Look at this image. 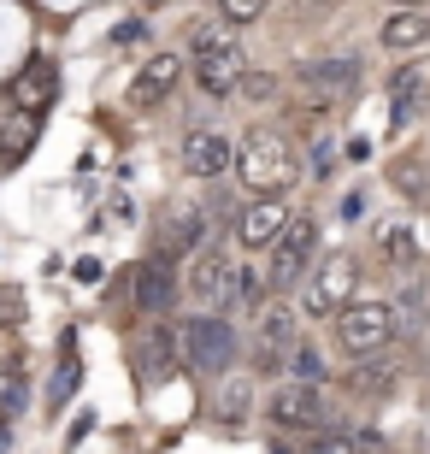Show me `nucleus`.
I'll list each match as a JSON object with an SVG mask.
<instances>
[{
    "label": "nucleus",
    "instance_id": "1",
    "mask_svg": "<svg viewBox=\"0 0 430 454\" xmlns=\"http://www.w3.org/2000/svg\"><path fill=\"white\" fill-rule=\"evenodd\" d=\"M295 177H301V153H295V142H289L283 130L254 124V130L236 142V184L248 189V195L283 201V195L295 189Z\"/></svg>",
    "mask_w": 430,
    "mask_h": 454
},
{
    "label": "nucleus",
    "instance_id": "2",
    "mask_svg": "<svg viewBox=\"0 0 430 454\" xmlns=\"http://www.w3.org/2000/svg\"><path fill=\"white\" fill-rule=\"evenodd\" d=\"M189 71L207 95H236L248 77V53L236 42V30L224 18H195L189 24Z\"/></svg>",
    "mask_w": 430,
    "mask_h": 454
},
{
    "label": "nucleus",
    "instance_id": "3",
    "mask_svg": "<svg viewBox=\"0 0 430 454\" xmlns=\"http://www.w3.org/2000/svg\"><path fill=\"white\" fill-rule=\"evenodd\" d=\"M348 301H360V260L348 248L318 254V266L301 284V319H342Z\"/></svg>",
    "mask_w": 430,
    "mask_h": 454
},
{
    "label": "nucleus",
    "instance_id": "4",
    "mask_svg": "<svg viewBox=\"0 0 430 454\" xmlns=\"http://www.w3.org/2000/svg\"><path fill=\"white\" fill-rule=\"evenodd\" d=\"M395 331H401L395 301H371V295L348 301V313L336 319V342H342L348 360H378V354H389Z\"/></svg>",
    "mask_w": 430,
    "mask_h": 454
},
{
    "label": "nucleus",
    "instance_id": "5",
    "mask_svg": "<svg viewBox=\"0 0 430 454\" xmlns=\"http://www.w3.org/2000/svg\"><path fill=\"white\" fill-rule=\"evenodd\" d=\"M236 278H242V260L224 242H207L183 271V289L200 313H224V307H236Z\"/></svg>",
    "mask_w": 430,
    "mask_h": 454
},
{
    "label": "nucleus",
    "instance_id": "6",
    "mask_svg": "<svg viewBox=\"0 0 430 454\" xmlns=\"http://www.w3.org/2000/svg\"><path fill=\"white\" fill-rule=\"evenodd\" d=\"M183 354H189V366L195 372H231L236 354H242V337H236V325L224 313H189L183 319Z\"/></svg>",
    "mask_w": 430,
    "mask_h": 454
},
{
    "label": "nucleus",
    "instance_id": "7",
    "mask_svg": "<svg viewBox=\"0 0 430 454\" xmlns=\"http://www.w3.org/2000/svg\"><path fill=\"white\" fill-rule=\"evenodd\" d=\"M318 266V224L313 213H295L289 219V231H283V242L271 254H265V271H271V289H289V284H307V271Z\"/></svg>",
    "mask_w": 430,
    "mask_h": 454
},
{
    "label": "nucleus",
    "instance_id": "8",
    "mask_svg": "<svg viewBox=\"0 0 430 454\" xmlns=\"http://www.w3.org/2000/svg\"><path fill=\"white\" fill-rule=\"evenodd\" d=\"M265 419L271 431H324L331 425V402H324V384H278L265 395Z\"/></svg>",
    "mask_w": 430,
    "mask_h": 454
},
{
    "label": "nucleus",
    "instance_id": "9",
    "mask_svg": "<svg viewBox=\"0 0 430 454\" xmlns=\"http://www.w3.org/2000/svg\"><path fill=\"white\" fill-rule=\"evenodd\" d=\"M183 177H195V184H218L224 171H236V142L224 130H207V124H195V130L183 136Z\"/></svg>",
    "mask_w": 430,
    "mask_h": 454
},
{
    "label": "nucleus",
    "instance_id": "10",
    "mask_svg": "<svg viewBox=\"0 0 430 454\" xmlns=\"http://www.w3.org/2000/svg\"><path fill=\"white\" fill-rule=\"evenodd\" d=\"M289 207L271 201V195H254L242 213H236V248H248V254H271L283 242V231H289Z\"/></svg>",
    "mask_w": 430,
    "mask_h": 454
},
{
    "label": "nucleus",
    "instance_id": "11",
    "mask_svg": "<svg viewBox=\"0 0 430 454\" xmlns=\"http://www.w3.org/2000/svg\"><path fill=\"white\" fill-rule=\"evenodd\" d=\"M389 101H395L389 130H413V118L430 113V59H413V66H401L389 77Z\"/></svg>",
    "mask_w": 430,
    "mask_h": 454
},
{
    "label": "nucleus",
    "instance_id": "12",
    "mask_svg": "<svg viewBox=\"0 0 430 454\" xmlns=\"http://www.w3.org/2000/svg\"><path fill=\"white\" fill-rule=\"evenodd\" d=\"M12 101H18V113L48 118V106L59 101V66H53L48 53H35V59H24V71L12 77Z\"/></svg>",
    "mask_w": 430,
    "mask_h": 454
},
{
    "label": "nucleus",
    "instance_id": "13",
    "mask_svg": "<svg viewBox=\"0 0 430 454\" xmlns=\"http://www.w3.org/2000/svg\"><path fill=\"white\" fill-rule=\"evenodd\" d=\"M177 295H183V284H177L171 254H148V260L136 266V307H142V313H171Z\"/></svg>",
    "mask_w": 430,
    "mask_h": 454
},
{
    "label": "nucleus",
    "instance_id": "14",
    "mask_svg": "<svg viewBox=\"0 0 430 454\" xmlns=\"http://www.w3.org/2000/svg\"><path fill=\"white\" fill-rule=\"evenodd\" d=\"M177 77H183V53H153V59H142L136 77H130V106L136 113H153V106L177 89Z\"/></svg>",
    "mask_w": 430,
    "mask_h": 454
},
{
    "label": "nucleus",
    "instance_id": "15",
    "mask_svg": "<svg viewBox=\"0 0 430 454\" xmlns=\"http://www.w3.org/2000/svg\"><path fill=\"white\" fill-rule=\"evenodd\" d=\"M177 360H189V354H183V331H171V325H153L148 342L136 348V372H142V384H166L171 372H177Z\"/></svg>",
    "mask_w": 430,
    "mask_h": 454
},
{
    "label": "nucleus",
    "instance_id": "16",
    "mask_svg": "<svg viewBox=\"0 0 430 454\" xmlns=\"http://www.w3.org/2000/svg\"><path fill=\"white\" fill-rule=\"evenodd\" d=\"M371 254L389 271H413L418 266V231L407 219H378L371 224Z\"/></svg>",
    "mask_w": 430,
    "mask_h": 454
},
{
    "label": "nucleus",
    "instance_id": "17",
    "mask_svg": "<svg viewBox=\"0 0 430 454\" xmlns=\"http://www.w3.org/2000/svg\"><path fill=\"white\" fill-rule=\"evenodd\" d=\"M378 42L389 53H418V48H430V6H401L395 18H383Z\"/></svg>",
    "mask_w": 430,
    "mask_h": 454
},
{
    "label": "nucleus",
    "instance_id": "18",
    "mask_svg": "<svg viewBox=\"0 0 430 454\" xmlns=\"http://www.w3.org/2000/svg\"><path fill=\"white\" fill-rule=\"evenodd\" d=\"M295 331H301V307H289V301H271L260 313V348L271 354V360H289V348H295Z\"/></svg>",
    "mask_w": 430,
    "mask_h": 454
},
{
    "label": "nucleus",
    "instance_id": "19",
    "mask_svg": "<svg viewBox=\"0 0 430 454\" xmlns=\"http://www.w3.org/2000/svg\"><path fill=\"white\" fill-rule=\"evenodd\" d=\"M207 248V219H200L195 207H189V213H171L166 224H160V248L153 254H171V260H177V254H200Z\"/></svg>",
    "mask_w": 430,
    "mask_h": 454
},
{
    "label": "nucleus",
    "instance_id": "20",
    "mask_svg": "<svg viewBox=\"0 0 430 454\" xmlns=\"http://www.w3.org/2000/svg\"><path fill=\"white\" fill-rule=\"evenodd\" d=\"M77 384H83V360H77V337H66L59 360H53V378H48V413H66Z\"/></svg>",
    "mask_w": 430,
    "mask_h": 454
},
{
    "label": "nucleus",
    "instance_id": "21",
    "mask_svg": "<svg viewBox=\"0 0 430 454\" xmlns=\"http://www.w3.org/2000/svg\"><path fill=\"white\" fill-rule=\"evenodd\" d=\"M301 83L324 89V101H331V95L360 83V59H307V66H301Z\"/></svg>",
    "mask_w": 430,
    "mask_h": 454
},
{
    "label": "nucleus",
    "instance_id": "22",
    "mask_svg": "<svg viewBox=\"0 0 430 454\" xmlns=\"http://www.w3.org/2000/svg\"><path fill=\"white\" fill-rule=\"evenodd\" d=\"M389 184H395L413 207H430V160H418V153L413 160H395V166H389Z\"/></svg>",
    "mask_w": 430,
    "mask_h": 454
},
{
    "label": "nucleus",
    "instance_id": "23",
    "mask_svg": "<svg viewBox=\"0 0 430 454\" xmlns=\"http://www.w3.org/2000/svg\"><path fill=\"white\" fill-rule=\"evenodd\" d=\"M354 395H389L395 389V366H389V354H378V360H354Z\"/></svg>",
    "mask_w": 430,
    "mask_h": 454
},
{
    "label": "nucleus",
    "instance_id": "24",
    "mask_svg": "<svg viewBox=\"0 0 430 454\" xmlns=\"http://www.w3.org/2000/svg\"><path fill=\"white\" fill-rule=\"evenodd\" d=\"M35 130H42V118H30V113L6 118V124H0V160H6V166H12V160H24V153H30V142H35Z\"/></svg>",
    "mask_w": 430,
    "mask_h": 454
},
{
    "label": "nucleus",
    "instance_id": "25",
    "mask_svg": "<svg viewBox=\"0 0 430 454\" xmlns=\"http://www.w3.org/2000/svg\"><path fill=\"white\" fill-rule=\"evenodd\" d=\"M265 289H271V271H260V266H242V278H236V307L260 319L265 307H271V301H265Z\"/></svg>",
    "mask_w": 430,
    "mask_h": 454
},
{
    "label": "nucleus",
    "instance_id": "26",
    "mask_svg": "<svg viewBox=\"0 0 430 454\" xmlns=\"http://www.w3.org/2000/svg\"><path fill=\"white\" fill-rule=\"evenodd\" d=\"M248 395H254V389H248V378H231V384L218 389L213 413H218V419H224V425H242V419H248V407H254Z\"/></svg>",
    "mask_w": 430,
    "mask_h": 454
},
{
    "label": "nucleus",
    "instance_id": "27",
    "mask_svg": "<svg viewBox=\"0 0 430 454\" xmlns=\"http://www.w3.org/2000/svg\"><path fill=\"white\" fill-rule=\"evenodd\" d=\"M360 442H365V437H348V431H313V437L301 442L295 454H365Z\"/></svg>",
    "mask_w": 430,
    "mask_h": 454
},
{
    "label": "nucleus",
    "instance_id": "28",
    "mask_svg": "<svg viewBox=\"0 0 430 454\" xmlns=\"http://www.w3.org/2000/svg\"><path fill=\"white\" fill-rule=\"evenodd\" d=\"M289 372H295V384H324V354L313 342H295L289 348Z\"/></svg>",
    "mask_w": 430,
    "mask_h": 454
},
{
    "label": "nucleus",
    "instance_id": "29",
    "mask_svg": "<svg viewBox=\"0 0 430 454\" xmlns=\"http://www.w3.org/2000/svg\"><path fill=\"white\" fill-rule=\"evenodd\" d=\"M265 6H271V0H213V18H224L231 30H242V24H260Z\"/></svg>",
    "mask_w": 430,
    "mask_h": 454
},
{
    "label": "nucleus",
    "instance_id": "30",
    "mask_svg": "<svg viewBox=\"0 0 430 454\" xmlns=\"http://www.w3.org/2000/svg\"><path fill=\"white\" fill-rule=\"evenodd\" d=\"M24 319V295L18 289H0V325H18Z\"/></svg>",
    "mask_w": 430,
    "mask_h": 454
},
{
    "label": "nucleus",
    "instance_id": "31",
    "mask_svg": "<svg viewBox=\"0 0 430 454\" xmlns=\"http://www.w3.org/2000/svg\"><path fill=\"white\" fill-rule=\"evenodd\" d=\"M331 171H336V148H331V142H318V148H313V177H331Z\"/></svg>",
    "mask_w": 430,
    "mask_h": 454
},
{
    "label": "nucleus",
    "instance_id": "32",
    "mask_svg": "<svg viewBox=\"0 0 430 454\" xmlns=\"http://www.w3.org/2000/svg\"><path fill=\"white\" fill-rule=\"evenodd\" d=\"M271 89H278V83H271V77H254V71H248V77H242V95H248V101H265Z\"/></svg>",
    "mask_w": 430,
    "mask_h": 454
},
{
    "label": "nucleus",
    "instance_id": "33",
    "mask_svg": "<svg viewBox=\"0 0 430 454\" xmlns=\"http://www.w3.org/2000/svg\"><path fill=\"white\" fill-rule=\"evenodd\" d=\"M301 6H307V12H336L342 0H301Z\"/></svg>",
    "mask_w": 430,
    "mask_h": 454
},
{
    "label": "nucleus",
    "instance_id": "34",
    "mask_svg": "<svg viewBox=\"0 0 430 454\" xmlns=\"http://www.w3.org/2000/svg\"><path fill=\"white\" fill-rule=\"evenodd\" d=\"M0 454H12V431L6 425H0Z\"/></svg>",
    "mask_w": 430,
    "mask_h": 454
},
{
    "label": "nucleus",
    "instance_id": "35",
    "mask_svg": "<svg viewBox=\"0 0 430 454\" xmlns=\"http://www.w3.org/2000/svg\"><path fill=\"white\" fill-rule=\"evenodd\" d=\"M401 6H430V0H401Z\"/></svg>",
    "mask_w": 430,
    "mask_h": 454
},
{
    "label": "nucleus",
    "instance_id": "36",
    "mask_svg": "<svg viewBox=\"0 0 430 454\" xmlns=\"http://www.w3.org/2000/svg\"><path fill=\"white\" fill-rule=\"evenodd\" d=\"M425 331H430V307H425Z\"/></svg>",
    "mask_w": 430,
    "mask_h": 454
}]
</instances>
